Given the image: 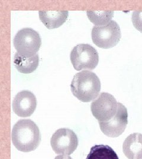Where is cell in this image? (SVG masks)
Returning <instances> with one entry per match:
<instances>
[{"label": "cell", "mask_w": 142, "mask_h": 159, "mask_svg": "<svg viewBox=\"0 0 142 159\" xmlns=\"http://www.w3.org/2000/svg\"><path fill=\"white\" fill-rule=\"evenodd\" d=\"M12 141L14 147L20 152L34 151L40 144V130L32 120H20L12 127Z\"/></svg>", "instance_id": "1"}, {"label": "cell", "mask_w": 142, "mask_h": 159, "mask_svg": "<svg viewBox=\"0 0 142 159\" xmlns=\"http://www.w3.org/2000/svg\"><path fill=\"white\" fill-rule=\"evenodd\" d=\"M71 89L74 96L79 100L90 102L98 96L101 90V82L94 73L84 70L74 75Z\"/></svg>", "instance_id": "2"}, {"label": "cell", "mask_w": 142, "mask_h": 159, "mask_svg": "<svg viewBox=\"0 0 142 159\" xmlns=\"http://www.w3.org/2000/svg\"><path fill=\"white\" fill-rule=\"evenodd\" d=\"M42 45L39 34L31 28H25L18 31L14 39V46L17 52L26 57L37 54Z\"/></svg>", "instance_id": "3"}, {"label": "cell", "mask_w": 142, "mask_h": 159, "mask_svg": "<svg viewBox=\"0 0 142 159\" xmlns=\"http://www.w3.org/2000/svg\"><path fill=\"white\" fill-rule=\"evenodd\" d=\"M92 40L100 48L108 49L116 46L121 37L119 25L111 20L108 24L102 26H94L92 30Z\"/></svg>", "instance_id": "4"}, {"label": "cell", "mask_w": 142, "mask_h": 159, "mask_svg": "<svg viewBox=\"0 0 142 159\" xmlns=\"http://www.w3.org/2000/svg\"><path fill=\"white\" fill-rule=\"evenodd\" d=\"M70 58L74 68L80 71L83 69L93 70L99 61V55L96 49L87 44L75 46L71 52Z\"/></svg>", "instance_id": "5"}, {"label": "cell", "mask_w": 142, "mask_h": 159, "mask_svg": "<svg viewBox=\"0 0 142 159\" xmlns=\"http://www.w3.org/2000/svg\"><path fill=\"white\" fill-rule=\"evenodd\" d=\"M78 138L74 131L62 128L57 130L52 135L51 145L57 154L70 155L78 146Z\"/></svg>", "instance_id": "6"}, {"label": "cell", "mask_w": 142, "mask_h": 159, "mask_svg": "<svg viewBox=\"0 0 142 159\" xmlns=\"http://www.w3.org/2000/svg\"><path fill=\"white\" fill-rule=\"evenodd\" d=\"M117 110L118 102L116 99L107 93H101L91 103V112L98 121H108L116 114Z\"/></svg>", "instance_id": "7"}, {"label": "cell", "mask_w": 142, "mask_h": 159, "mask_svg": "<svg viewBox=\"0 0 142 159\" xmlns=\"http://www.w3.org/2000/svg\"><path fill=\"white\" fill-rule=\"evenodd\" d=\"M128 123V112L125 106L118 102V110L116 114L108 121H99L102 133L110 137H117L123 133Z\"/></svg>", "instance_id": "8"}, {"label": "cell", "mask_w": 142, "mask_h": 159, "mask_svg": "<svg viewBox=\"0 0 142 159\" xmlns=\"http://www.w3.org/2000/svg\"><path fill=\"white\" fill-rule=\"evenodd\" d=\"M36 107V97L33 93L28 90L18 93L12 103L13 111L20 117L31 116L34 113Z\"/></svg>", "instance_id": "9"}, {"label": "cell", "mask_w": 142, "mask_h": 159, "mask_svg": "<svg viewBox=\"0 0 142 159\" xmlns=\"http://www.w3.org/2000/svg\"><path fill=\"white\" fill-rule=\"evenodd\" d=\"M123 151L128 159H142V134H131L123 144Z\"/></svg>", "instance_id": "10"}, {"label": "cell", "mask_w": 142, "mask_h": 159, "mask_svg": "<svg viewBox=\"0 0 142 159\" xmlns=\"http://www.w3.org/2000/svg\"><path fill=\"white\" fill-rule=\"evenodd\" d=\"M41 21L48 29L59 28L66 21L69 16L68 11H40Z\"/></svg>", "instance_id": "11"}, {"label": "cell", "mask_w": 142, "mask_h": 159, "mask_svg": "<svg viewBox=\"0 0 142 159\" xmlns=\"http://www.w3.org/2000/svg\"><path fill=\"white\" fill-rule=\"evenodd\" d=\"M14 63L17 70L23 74H30L34 71L39 66V58L38 54L32 57L23 56L16 52Z\"/></svg>", "instance_id": "12"}, {"label": "cell", "mask_w": 142, "mask_h": 159, "mask_svg": "<svg viewBox=\"0 0 142 159\" xmlns=\"http://www.w3.org/2000/svg\"><path fill=\"white\" fill-rule=\"evenodd\" d=\"M86 159H119L113 149L107 145H95L92 147Z\"/></svg>", "instance_id": "13"}, {"label": "cell", "mask_w": 142, "mask_h": 159, "mask_svg": "<svg viewBox=\"0 0 142 159\" xmlns=\"http://www.w3.org/2000/svg\"><path fill=\"white\" fill-rule=\"evenodd\" d=\"M113 11H87L86 14L91 23L96 26L108 24L114 16Z\"/></svg>", "instance_id": "14"}, {"label": "cell", "mask_w": 142, "mask_h": 159, "mask_svg": "<svg viewBox=\"0 0 142 159\" xmlns=\"http://www.w3.org/2000/svg\"><path fill=\"white\" fill-rule=\"evenodd\" d=\"M131 20L134 27L142 33V10L133 12Z\"/></svg>", "instance_id": "15"}, {"label": "cell", "mask_w": 142, "mask_h": 159, "mask_svg": "<svg viewBox=\"0 0 142 159\" xmlns=\"http://www.w3.org/2000/svg\"><path fill=\"white\" fill-rule=\"evenodd\" d=\"M54 159H73L71 157H70L69 155H63L60 154L57 156Z\"/></svg>", "instance_id": "16"}]
</instances>
